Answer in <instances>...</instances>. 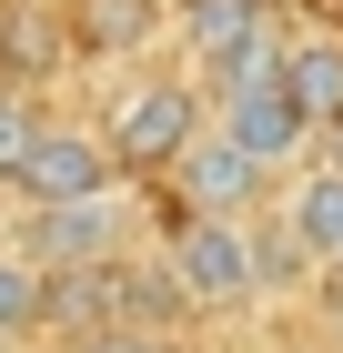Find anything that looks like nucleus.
Returning <instances> with one entry per match:
<instances>
[{
	"instance_id": "nucleus-2",
	"label": "nucleus",
	"mask_w": 343,
	"mask_h": 353,
	"mask_svg": "<svg viewBox=\"0 0 343 353\" xmlns=\"http://www.w3.org/2000/svg\"><path fill=\"white\" fill-rule=\"evenodd\" d=\"M10 192H21V212H61V202H111V192H121V162H111L101 121H41V141H30V162L10 172Z\"/></svg>"
},
{
	"instance_id": "nucleus-10",
	"label": "nucleus",
	"mask_w": 343,
	"mask_h": 353,
	"mask_svg": "<svg viewBox=\"0 0 343 353\" xmlns=\"http://www.w3.org/2000/svg\"><path fill=\"white\" fill-rule=\"evenodd\" d=\"M41 303H51V272L30 263L21 243H0V343H10V333H30V323H41Z\"/></svg>"
},
{
	"instance_id": "nucleus-6",
	"label": "nucleus",
	"mask_w": 343,
	"mask_h": 353,
	"mask_svg": "<svg viewBox=\"0 0 343 353\" xmlns=\"http://www.w3.org/2000/svg\"><path fill=\"white\" fill-rule=\"evenodd\" d=\"M172 182H182V212H202V222H242V212H253V192H263V162H253L242 141L202 132L182 162H172Z\"/></svg>"
},
{
	"instance_id": "nucleus-12",
	"label": "nucleus",
	"mask_w": 343,
	"mask_h": 353,
	"mask_svg": "<svg viewBox=\"0 0 343 353\" xmlns=\"http://www.w3.org/2000/svg\"><path fill=\"white\" fill-rule=\"evenodd\" d=\"M101 353H161V343H132V333H111V343H101Z\"/></svg>"
},
{
	"instance_id": "nucleus-9",
	"label": "nucleus",
	"mask_w": 343,
	"mask_h": 353,
	"mask_svg": "<svg viewBox=\"0 0 343 353\" xmlns=\"http://www.w3.org/2000/svg\"><path fill=\"white\" fill-rule=\"evenodd\" d=\"M71 30L91 51H111V61H141L172 30V0H71Z\"/></svg>"
},
{
	"instance_id": "nucleus-13",
	"label": "nucleus",
	"mask_w": 343,
	"mask_h": 353,
	"mask_svg": "<svg viewBox=\"0 0 343 353\" xmlns=\"http://www.w3.org/2000/svg\"><path fill=\"white\" fill-rule=\"evenodd\" d=\"M323 272H333V283H343V263H323Z\"/></svg>"
},
{
	"instance_id": "nucleus-1",
	"label": "nucleus",
	"mask_w": 343,
	"mask_h": 353,
	"mask_svg": "<svg viewBox=\"0 0 343 353\" xmlns=\"http://www.w3.org/2000/svg\"><path fill=\"white\" fill-rule=\"evenodd\" d=\"M202 111H212V91L182 81V71H121L111 101H101V141H111L121 172H172L192 141L212 132Z\"/></svg>"
},
{
	"instance_id": "nucleus-5",
	"label": "nucleus",
	"mask_w": 343,
	"mask_h": 353,
	"mask_svg": "<svg viewBox=\"0 0 343 353\" xmlns=\"http://www.w3.org/2000/svg\"><path fill=\"white\" fill-rule=\"evenodd\" d=\"M172 41L192 51V71H202V91H212L242 51L273 41V10L263 0H172Z\"/></svg>"
},
{
	"instance_id": "nucleus-8",
	"label": "nucleus",
	"mask_w": 343,
	"mask_h": 353,
	"mask_svg": "<svg viewBox=\"0 0 343 353\" xmlns=\"http://www.w3.org/2000/svg\"><path fill=\"white\" fill-rule=\"evenodd\" d=\"M283 222H293V252L343 263V162H313V172H303V182L283 192Z\"/></svg>"
},
{
	"instance_id": "nucleus-7",
	"label": "nucleus",
	"mask_w": 343,
	"mask_h": 353,
	"mask_svg": "<svg viewBox=\"0 0 343 353\" xmlns=\"http://www.w3.org/2000/svg\"><path fill=\"white\" fill-rule=\"evenodd\" d=\"M283 91H293V111L313 121V141L343 121V41L333 30H303V41L283 51Z\"/></svg>"
},
{
	"instance_id": "nucleus-4",
	"label": "nucleus",
	"mask_w": 343,
	"mask_h": 353,
	"mask_svg": "<svg viewBox=\"0 0 343 353\" xmlns=\"http://www.w3.org/2000/svg\"><path fill=\"white\" fill-rule=\"evenodd\" d=\"M121 243H132V192L30 212V263H41V272H111V252H121Z\"/></svg>"
},
{
	"instance_id": "nucleus-3",
	"label": "nucleus",
	"mask_w": 343,
	"mask_h": 353,
	"mask_svg": "<svg viewBox=\"0 0 343 353\" xmlns=\"http://www.w3.org/2000/svg\"><path fill=\"white\" fill-rule=\"evenodd\" d=\"M172 283H182V303L242 313V303L263 293V252H253V232H242V222H202V212H182V243H172Z\"/></svg>"
},
{
	"instance_id": "nucleus-11",
	"label": "nucleus",
	"mask_w": 343,
	"mask_h": 353,
	"mask_svg": "<svg viewBox=\"0 0 343 353\" xmlns=\"http://www.w3.org/2000/svg\"><path fill=\"white\" fill-rule=\"evenodd\" d=\"M30 141H41V111H30L21 91H0V192H10V172L30 162Z\"/></svg>"
}]
</instances>
